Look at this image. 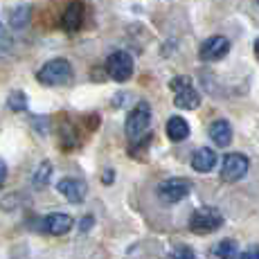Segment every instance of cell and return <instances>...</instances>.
Returning a JSON list of instances; mask_svg holds the SVG:
<instances>
[{"mask_svg": "<svg viewBox=\"0 0 259 259\" xmlns=\"http://www.w3.org/2000/svg\"><path fill=\"white\" fill-rule=\"evenodd\" d=\"M104 183H106V185H111V183H113V171H111V169L104 174Z\"/></svg>", "mask_w": 259, "mask_h": 259, "instance_id": "obj_24", "label": "cell"}, {"mask_svg": "<svg viewBox=\"0 0 259 259\" xmlns=\"http://www.w3.org/2000/svg\"><path fill=\"white\" fill-rule=\"evenodd\" d=\"M72 226H74L72 217L70 214H63V212L48 214L41 221V230L48 232V235H54V237H61V235H66V232H70Z\"/></svg>", "mask_w": 259, "mask_h": 259, "instance_id": "obj_9", "label": "cell"}, {"mask_svg": "<svg viewBox=\"0 0 259 259\" xmlns=\"http://www.w3.org/2000/svg\"><path fill=\"white\" fill-rule=\"evenodd\" d=\"M83 14H86V7H83V3H79V0H72L70 5L66 7V12H63L61 16V27L66 29V32H79L83 25Z\"/></svg>", "mask_w": 259, "mask_h": 259, "instance_id": "obj_11", "label": "cell"}, {"mask_svg": "<svg viewBox=\"0 0 259 259\" xmlns=\"http://www.w3.org/2000/svg\"><path fill=\"white\" fill-rule=\"evenodd\" d=\"M50 174H52V165L50 162H41L36 169V174H34V178H32V183H34V187H46L48 185V181H50Z\"/></svg>", "mask_w": 259, "mask_h": 259, "instance_id": "obj_17", "label": "cell"}, {"mask_svg": "<svg viewBox=\"0 0 259 259\" xmlns=\"http://www.w3.org/2000/svg\"><path fill=\"white\" fill-rule=\"evenodd\" d=\"M189 162H192L194 171L207 174V171H212V169L217 167V153H214L210 147H201V149H196V151L192 153V160Z\"/></svg>", "mask_w": 259, "mask_h": 259, "instance_id": "obj_12", "label": "cell"}, {"mask_svg": "<svg viewBox=\"0 0 259 259\" xmlns=\"http://www.w3.org/2000/svg\"><path fill=\"white\" fill-rule=\"evenodd\" d=\"M151 122V104L149 102H138L133 111L126 115V138L128 140H138L144 131L149 128Z\"/></svg>", "mask_w": 259, "mask_h": 259, "instance_id": "obj_4", "label": "cell"}, {"mask_svg": "<svg viewBox=\"0 0 259 259\" xmlns=\"http://www.w3.org/2000/svg\"><path fill=\"white\" fill-rule=\"evenodd\" d=\"M189 136V124L183 117H171L167 122V138L171 142H183Z\"/></svg>", "mask_w": 259, "mask_h": 259, "instance_id": "obj_14", "label": "cell"}, {"mask_svg": "<svg viewBox=\"0 0 259 259\" xmlns=\"http://www.w3.org/2000/svg\"><path fill=\"white\" fill-rule=\"evenodd\" d=\"M29 12H32V9H29L27 5H25V7H18L16 12L12 14V18H9V21H12L14 27H23V25L29 21Z\"/></svg>", "mask_w": 259, "mask_h": 259, "instance_id": "obj_19", "label": "cell"}, {"mask_svg": "<svg viewBox=\"0 0 259 259\" xmlns=\"http://www.w3.org/2000/svg\"><path fill=\"white\" fill-rule=\"evenodd\" d=\"M223 226V214L217 207H198L189 219V230L196 235H210Z\"/></svg>", "mask_w": 259, "mask_h": 259, "instance_id": "obj_3", "label": "cell"}, {"mask_svg": "<svg viewBox=\"0 0 259 259\" xmlns=\"http://www.w3.org/2000/svg\"><path fill=\"white\" fill-rule=\"evenodd\" d=\"M189 189H192V183L185 181V178H169V181L160 183V187H158V196H160L162 203H178L183 201V198L189 194Z\"/></svg>", "mask_w": 259, "mask_h": 259, "instance_id": "obj_7", "label": "cell"}, {"mask_svg": "<svg viewBox=\"0 0 259 259\" xmlns=\"http://www.w3.org/2000/svg\"><path fill=\"white\" fill-rule=\"evenodd\" d=\"M239 259H259V246H250L243 252H239Z\"/></svg>", "mask_w": 259, "mask_h": 259, "instance_id": "obj_21", "label": "cell"}, {"mask_svg": "<svg viewBox=\"0 0 259 259\" xmlns=\"http://www.w3.org/2000/svg\"><path fill=\"white\" fill-rule=\"evenodd\" d=\"M210 138L217 147H228L232 142V126L228 119H217L210 126Z\"/></svg>", "mask_w": 259, "mask_h": 259, "instance_id": "obj_13", "label": "cell"}, {"mask_svg": "<svg viewBox=\"0 0 259 259\" xmlns=\"http://www.w3.org/2000/svg\"><path fill=\"white\" fill-rule=\"evenodd\" d=\"M169 257L171 259H198L196 252H194L189 246H174L171 252H169Z\"/></svg>", "mask_w": 259, "mask_h": 259, "instance_id": "obj_20", "label": "cell"}, {"mask_svg": "<svg viewBox=\"0 0 259 259\" xmlns=\"http://www.w3.org/2000/svg\"><path fill=\"white\" fill-rule=\"evenodd\" d=\"M57 189L66 201L70 203H81L86 198V192H88V185L81 181V178H63V181L57 183Z\"/></svg>", "mask_w": 259, "mask_h": 259, "instance_id": "obj_10", "label": "cell"}, {"mask_svg": "<svg viewBox=\"0 0 259 259\" xmlns=\"http://www.w3.org/2000/svg\"><path fill=\"white\" fill-rule=\"evenodd\" d=\"M255 54H257V59H259V38L255 41Z\"/></svg>", "mask_w": 259, "mask_h": 259, "instance_id": "obj_25", "label": "cell"}, {"mask_svg": "<svg viewBox=\"0 0 259 259\" xmlns=\"http://www.w3.org/2000/svg\"><path fill=\"white\" fill-rule=\"evenodd\" d=\"M36 79L43 86H66L72 79V68L66 59H52L36 72Z\"/></svg>", "mask_w": 259, "mask_h": 259, "instance_id": "obj_2", "label": "cell"}, {"mask_svg": "<svg viewBox=\"0 0 259 259\" xmlns=\"http://www.w3.org/2000/svg\"><path fill=\"white\" fill-rule=\"evenodd\" d=\"M106 72L108 77L113 79V81L117 83H124L131 79L133 74V59L128 52H122V50H117V52H113L111 57L106 59Z\"/></svg>", "mask_w": 259, "mask_h": 259, "instance_id": "obj_5", "label": "cell"}, {"mask_svg": "<svg viewBox=\"0 0 259 259\" xmlns=\"http://www.w3.org/2000/svg\"><path fill=\"white\" fill-rule=\"evenodd\" d=\"M248 167H250V160L243 153H228L221 165V181H226V183L241 181L246 176Z\"/></svg>", "mask_w": 259, "mask_h": 259, "instance_id": "obj_6", "label": "cell"}, {"mask_svg": "<svg viewBox=\"0 0 259 259\" xmlns=\"http://www.w3.org/2000/svg\"><path fill=\"white\" fill-rule=\"evenodd\" d=\"M214 255L219 259H239V246L235 239H223V241L217 243L214 248Z\"/></svg>", "mask_w": 259, "mask_h": 259, "instance_id": "obj_15", "label": "cell"}, {"mask_svg": "<svg viewBox=\"0 0 259 259\" xmlns=\"http://www.w3.org/2000/svg\"><path fill=\"white\" fill-rule=\"evenodd\" d=\"M5 178H7V165H5V162L0 160V185L5 183Z\"/></svg>", "mask_w": 259, "mask_h": 259, "instance_id": "obj_22", "label": "cell"}, {"mask_svg": "<svg viewBox=\"0 0 259 259\" xmlns=\"http://www.w3.org/2000/svg\"><path fill=\"white\" fill-rule=\"evenodd\" d=\"M7 104H9V108H12V111L21 113V111H25V108H27V97H25V95H23L21 91H16V93L9 95Z\"/></svg>", "mask_w": 259, "mask_h": 259, "instance_id": "obj_18", "label": "cell"}, {"mask_svg": "<svg viewBox=\"0 0 259 259\" xmlns=\"http://www.w3.org/2000/svg\"><path fill=\"white\" fill-rule=\"evenodd\" d=\"M91 226H93V219L88 217L86 221H81V232H86V230H88V228H91Z\"/></svg>", "mask_w": 259, "mask_h": 259, "instance_id": "obj_23", "label": "cell"}, {"mask_svg": "<svg viewBox=\"0 0 259 259\" xmlns=\"http://www.w3.org/2000/svg\"><path fill=\"white\" fill-rule=\"evenodd\" d=\"M174 93V102H176L178 108H185V111H192V108H198L201 104V95L194 88L192 79L187 74H181V77H174L171 83H169Z\"/></svg>", "mask_w": 259, "mask_h": 259, "instance_id": "obj_1", "label": "cell"}, {"mask_svg": "<svg viewBox=\"0 0 259 259\" xmlns=\"http://www.w3.org/2000/svg\"><path fill=\"white\" fill-rule=\"evenodd\" d=\"M230 52V41L226 36H210L198 50L201 61H221Z\"/></svg>", "mask_w": 259, "mask_h": 259, "instance_id": "obj_8", "label": "cell"}, {"mask_svg": "<svg viewBox=\"0 0 259 259\" xmlns=\"http://www.w3.org/2000/svg\"><path fill=\"white\" fill-rule=\"evenodd\" d=\"M153 136H144V138H138V140L131 142V147H128V156L133 158V160H144V156H147V149L149 144H151Z\"/></svg>", "mask_w": 259, "mask_h": 259, "instance_id": "obj_16", "label": "cell"}]
</instances>
